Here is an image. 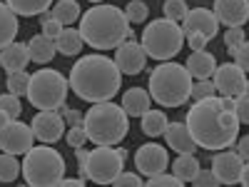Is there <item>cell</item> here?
Returning a JSON list of instances; mask_svg holds the SVG:
<instances>
[{"mask_svg": "<svg viewBox=\"0 0 249 187\" xmlns=\"http://www.w3.org/2000/svg\"><path fill=\"white\" fill-rule=\"evenodd\" d=\"M187 130H190L192 140L202 150H227L239 140V120L232 110H224L217 95L197 100L187 112Z\"/></svg>", "mask_w": 249, "mask_h": 187, "instance_id": "cell-1", "label": "cell"}, {"mask_svg": "<svg viewBox=\"0 0 249 187\" xmlns=\"http://www.w3.org/2000/svg\"><path fill=\"white\" fill-rule=\"evenodd\" d=\"M70 90L88 102H105L120 93L122 73L112 57L105 55H85L70 70Z\"/></svg>", "mask_w": 249, "mask_h": 187, "instance_id": "cell-2", "label": "cell"}, {"mask_svg": "<svg viewBox=\"0 0 249 187\" xmlns=\"http://www.w3.org/2000/svg\"><path fill=\"white\" fill-rule=\"evenodd\" d=\"M80 35L95 50H115L132 37V23L117 5H92L80 18Z\"/></svg>", "mask_w": 249, "mask_h": 187, "instance_id": "cell-3", "label": "cell"}, {"mask_svg": "<svg viewBox=\"0 0 249 187\" xmlns=\"http://www.w3.org/2000/svg\"><path fill=\"white\" fill-rule=\"evenodd\" d=\"M192 95V75L179 62L164 60L150 73V97L162 108H179Z\"/></svg>", "mask_w": 249, "mask_h": 187, "instance_id": "cell-4", "label": "cell"}, {"mask_svg": "<svg viewBox=\"0 0 249 187\" xmlns=\"http://www.w3.org/2000/svg\"><path fill=\"white\" fill-rule=\"evenodd\" d=\"M130 115L122 110V105L105 100V102H95L85 115V132L88 140L95 145H120L124 135L130 132Z\"/></svg>", "mask_w": 249, "mask_h": 187, "instance_id": "cell-5", "label": "cell"}, {"mask_svg": "<svg viewBox=\"0 0 249 187\" xmlns=\"http://www.w3.org/2000/svg\"><path fill=\"white\" fill-rule=\"evenodd\" d=\"M23 177L30 187H57L65 177V160L50 145H33L23 160Z\"/></svg>", "mask_w": 249, "mask_h": 187, "instance_id": "cell-6", "label": "cell"}, {"mask_svg": "<svg viewBox=\"0 0 249 187\" xmlns=\"http://www.w3.org/2000/svg\"><path fill=\"white\" fill-rule=\"evenodd\" d=\"M187 43L184 30L179 23L167 18H160V20H150L142 30V40L140 45L144 48L147 57L152 60H172L175 55H179L182 45Z\"/></svg>", "mask_w": 249, "mask_h": 187, "instance_id": "cell-7", "label": "cell"}, {"mask_svg": "<svg viewBox=\"0 0 249 187\" xmlns=\"http://www.w3.org/2000/svg\"><path fill=\"white\" fill-rule=\"evenodd\" d=\"M68 90H70V80H65V75L53 68H43L30 75L28 100L37 110H60L65 108Z\"/></svg>", "mask_w": 249, "mask_h": 187, "instance_id": "cell-8", "label": "cell"}, {"mask_svg": "<svg viewBox=\"0 0 249 187\" xmlns=\"http://www.w3.org/2000/svg\"><path fill=\"white\" fill-rule=\"evenodd\" d=\"M124 157L112 145H97L88 157V180L97 185H112L115 177L122 172Z\"/></svg>", "mask_w": 249, "mask_h": 187, "instance_id": "cell-9", "label": "cell"}, {"mask_svg": "<svg viewBox=\"0 0 249 187\" xmlns=\"http://www.w3.org/2000/svg\"><path fill=\"white\" fill-rule=\"evenodd\" d=\"M35 145L33 125H25L20 120H10L3 130H0V150L10 155H25Z\"/></svg>", "mask_w": 249, "mask_h": 187, "instance_id": "cell-10", "label": "cell"}, {"mask_svg": "<svg viewBox=\"0 0 249 187\" xmlns=\"http://www.w3.org/2000/svg\"><path fill=\"white\" fill-rule=\"evenodd\" d=\"M167 165H170V155L157 142L142 145V148H137V152H135V168L144 177H152V175L164 172V170H167Z\"/></svg>", "mask_w": 249, "mask_h": 187, "instance_id": "cell-11", "label": "cell"}, {"mask_svg": "<svg viewBox=\"0 0 249 187\" xmlns=\"http://www.w3.org/2000/svg\"><path fill=\"white\" fill-rule=\"evenodd\" d=\"M212 82H214L219 95L237 97L247 85V73L237 65V62H224V65H217V70L212 75Z\"/></svg>", "mask_w": 249, "mask_h": 187, "instance_id": "cell-12", "label": "cell"}, {"mask_svg": "<svg viewBox=\"0 0 249 187\" xmlns=\"http://www.w3.org/2000/svg\"><path fill=\"white\" fill-rule=\"evenodd\" d=\"M115 65L120 68L122 75H140L147 65V53L135 40H124L120 48H115Z\"/></svg>", "mask_w": 249, "mask_h": 187, "instance_id": "cell-13", "label": "cell"}, {"mask_svg": "<svg viewBox=\"0 0 249 187\" xmlns=\"http://www.w3.org/2000/svg\"><path fill=\"white\" fill-rule=\"evenodd\" d=\"M33 132H35V140L53 145L62 137V132H65V117L57 110H40L33 117Z\"/></svg>", "mask_w": 249, "mask_h": 187, "instance_id": "cell-14", "label": "cell"}, {"mask_svg": "<svg viewBox=\"0 0 249 187\" xmlns=\"http://www.w3.org/2000/svg\"><path fill=\"white\" fill-rule=\"evenodd\" d=\"M182 30H184V37L199 33V35L212 40L219 30V20L212 10H207V8H192V10H187V15L182 20Z\"/></svg>", "mask_w": 249, "mask_h": 187, "instance_id": "cell-15", "label": "cell"}, {"mask_svg": "<svg viewBox=\"0 0 249 187\" xmlns=\"http://www.w3.org/2000/svg\"><path fill=\"white\" fill-rule=\"evenodd\" d=\"M242 168H244V160L239 157V152L224 150L212 157V172L222 185H237L242 177Z\"/></svg>", "mask_w": 249, "mask_h": 187, "instance_id": "cell-16", "label": "cell"}, {"mask_svg": "<svg viewBox=\"0 0 249 187\" xmlns=\"http://www.w3.org/2000/svg\"><path fill=\"white\" fill-rule=\"evenodd\" d=\"M217 20L227 28H242L249 20V0H214Z\"/></svg>", "mask_w": 249, "mask_h": 187, "instance_id": "cell-17", "label": "cell"}, {"mask_svg": "<svg viewBox=\"0 0 249 187\" xmlns=\"http://www.w3.org/2000/svg\"><path fill=\"white\" fill-rule=\"evenodd\" d=\"M30 60V50L25 43H13L5 45L3 50H0V68H3L5 73H18V70H25Z\"/></svg>", "mask_w": 249, "mask_h": 187, "instance_id": "cell-18", "label": "cell"}, {"mask_svg": "<svg viewBox=\"0 0 249 187\" xmlns=\"http://www.w3.org/2000/svg\"><path fill=\"white\" fill-rule=\"evenodd\" d=\"M164 140H167V145L179 155H195V150H197V142L192 140L184 122H170L167 130H164Z\"/></svg>", "mask_w": 249, "mask_h": 187, "instance_id": "cell-19", "label": "cell"}, {"mask_svg": "<svg viewBox=\"0 0 249 187\" xmlns=\"http://www.w3.org/2000/svg\"><path fill=\"white\" fill-rule=\"evenodd\" d=\"M217 70V57L207 50H192V55L187 57V73L195 80H207L212 77Z\"/></svg>", "mask_w": 249, "mask_h": 187, "instance_id": "cell-20", "label": "cell"}, {"mask_svg": "<svg viewBox=\"0 0 249 187\" xmlns=\"http://www.w3.org/2000/svg\"><path fill=\"white\" fill-rule=\"evenodd\" d=\"M150 90H144V88H130V90H124V97H122V110L127 112L130 117H142L144 112L150 110Z\"/></svg>", "mask_w": 249, "mask_h": 187, "instance_id": "cell-21", "label": "cell"}, {"mask_svg": "<svg viewBox=\"0 0 249 187\" xmlns=\"http://www.w3.org/2000/svg\"><path fill=\"white\" fill-rule=\"evenodd\" d=\"M28 50H30V60L37 62V65H48V62L55 57L57 48H55V40H50L48 35H33L30 43H28Z\"/></svg>", "mask_w": 249, "mask_h": 187, "instance_id": "cell-22", "label": "cell"}, {"mask_svg": "<svg viewBox=\"0 0 249 187\" xmlns=\"http://www.w3.org/2000/svg\"><path fill=\"white\" fill-rule=\"evenodd\" d=\"M82 35H80V30L77 28H62V33L57 35V40H55V48H57V53L60 55H68V57H75V55H80V50H82Z\"/></svg>", "mask_w": 249, "mask_h": 187, "instance_id": "cell-23", "label": "cell"}, {"mask_svg": "<svg viewBox=\"0 0 249 187\" xmlns=\"http://www.w3.org/2000/svg\"><path fill=\"white\" fill-rule=\"evenodd\" d=\"M18 35V15L10 10L8 3H0V50L10 45Z\"/></svg>", "mask_w": 249, "mask_h": 187, "instance_id": "cell-24", "label": "cell"}, {"mask_svg": "<svg viewBox=\"0 0 249 187\" xmlns=\"http://www.w3.org/2000/svg\"><path fill=\"white\" fill-rule=\"evenodd\" d=\"M50 15L62 28H68V25H72V23L80 20V5L75 3V0H57V3L53 5V10H50Z\"/></svg>", "mask_w": 249, "mask_h": 187, "instance_id": "cell-25", "label": "cell"}, {"mask_svg": "<svg viewBox=\"0 0 249 187\" xmlns=\"http://www.w3.org/2000/svg\"><path fill=\"white\" fill-rule=\"evenodd\" d=\"M140 125H142V132L147 137H160V135H164V130H167L170 120H167V115H164L162 110H147L142 115Z\"/></svg>", "mask_w": 249, "mask_h": 187, "instance_id": "cell-26", "label": "cell"}, {"mask_svg": "<svg viewBox=\"0 0 249 187\" xmlns=\"http://www.w3.org/2000/svg\"><path fill=\"white\" fill-rule=\"evenodd\" d=\"M10 5V10L15 15H25V18H33V15H43L48 13V8L53 5V0H5Z\"/></svg>", "mask_w": 249, "mask_h": 187, "instance_id": "cell-27", "label": "cell"}, {"mask_svg": "<svg viewBox=\"0 0 249 187\" xmlns=\"http://www.w3.org/2000/svg\"><path fill=\"white\" fill-rule=\"evenodd\" d=\"M172 172L182 180V182H192L195 175L199 172V160L195 155H179L172 162Z\"/></svg>", "mask_w": 249, "mask_h": 187, "instance_id": "cell-28", "label": "cell"}, {"mask_svg": "<svg viewBox=\"0 0 249 187\" xmlns=\"http://www.w3.org/2000/svg\"><path fill=\"white\" fill-rule=\"evenodd\" d=\"M20 172H23V165L18 162V155H10V152L0 150V182L10 185V182L18 180Z\"/></svg>", "mask_w": 249, "mask_h": 187, "instance_id": "cell-29", "label": "cell"}, {"mask_svg": "<svg viewBox=\"0 0 249 187\" xmlns=\"http://www.w3.org/2000/svg\"><path fill=\"white\" fill-rule=\"evenodd\" d=\"M28 85H30V75L25 70H18V73H8V90L13 95H28Z\"/></svg>", "mask_w": 249, "mask_h": 187, "instance_id": "cell-30", "label": "cell"}, {"mask_svg": "<svg viewBox=\"0 0 249 187\" xmlns=\"http://www.w3.org/2000/svg\"><path fill=\"white\" fill-rule=\"evenodd\" d=\"M234 115L242 125H249V80H247L244 90L234 97Z\"/></svg>", "mask_w": 249, "mask_h": 187, "instance_id": "cell-31", "label": "cell"}, {"mask_svg": "<svg viewBox=\"0 0 249 187\" xmlns=\"http://www.w3.org/2000/svg\"><path fill=\"white\" fill-rule=\"evenodd\" d=\"M247 43V35H244V28H230L224 33V48L230 55H234L242 45Z\"/></svg>", "mask_w": 249, "mask_h": 187, "instance_id": "cell-32", "label": "cell"}, {"mask_svg": "<svg viewBox=\"0 0 249 187\" xmlns=\"http://www.w3.org/2000/svg\"><path fill=\"white\" fill-rule=\"evenodd\" d=\"M187 3L184 0H164V5H162V13L167 20H175V23H179V20H184L187 15Z\"/></svg>", "mask_w": 249, "mask_h": 187, "instance_id": "cell-33", "label": "cell"}, {"mask_svg": "<svg viewBox=\"0 0 249 187\" xmlns=\"http://www.w3.org/2000/svg\"><path fill=\"white\" fill-rule=\"evenodd\" d=\"M124 15H127L130 23H144V20L150 18V8L142 3V0H132V3H127V8H124Z\"/></svg>", "mask_w": 249, "mask_h": 187, "instance_id": "cell-34", "label": "cell"}, {"mask_svg": "<svg viewBox=\"0 0 249 187\" xmlns=\"http://www.w3.org/2000/svg\"><path fill=\"white\" fill-rule=\"evenodd\" d=\"M214 93H217V88H214L212 77H207V80L192 82V95H190V97L197 102V100H204V97H214Z\"/></svg>", "mask_w": 249, "mask_h": 187, "instance_id": "cell-35", "label": "cell"}, {"mask_svg": "<svg viewBox=\"0 0 249 187\" xmlns=\"http://www.w3.org/2000/svg\"><path fill=\"white\" fill-rule=\"evenodd\" d=\"M0 110L8 112L13 120H18V117H20V112H23V102H20V100H18V95H13V93L0 95Z\"/></svg>", "mask_w": 249, "mask_h": 187, "instance_id": "cell-36", "label": "cell"}, {"mask_svg": "<svg viewBox=\"0 0 249 187\" xmlns=\"http://www.w3.org/2000/svg\"><path fill=\"white\" fill-rule=\"evenodd\" d=\"M147 182V187H182L184 182L172 172V175H167V172H160V175H152V177H147L144 180Z\"/></svg>", "mask_w": 249, "mask_h": 187, "instance_id": "cell-37", "label": "cell"}, {"mask_svg": "<svg viewBox=\"0 0 249 187\" xmlns=\"http://www.w3.org/2000/svg\"><path fill=\"white\" fill-rule=\"evenodd\" d=\"M60 115L65 117V125L70 128H85V115L75 108H60Z\"/></svg>", "mask_w": 249, "mask_h": 187, "instance_id": "cell-38", "label": "cell"}, {"mask_svg": "<svg viewBox=\"0 0 249 187\" xmlns=\"http://www.w3.org/2000/svg\"><path fill=\"white\" fill-rule=\"evenodd\" d=\"M43 35H48L50 40H57V35L62 33V25L57 23V20H53V15L50 13H43Z\"/></svg>", "mask_w": 249, "mask_h": 187, "instance_id": "cell-39", "label": "cell"}, {"mask_svg": "<svg viewBox=\"0 0 249 187\" xmlns=\"http://www.w3.org/2000/svg\"><path fill=\"white\" fill-rule=\"evenodd\" d=\"M192 185H195V187H217V185H222V182L217 180V175H214L212 170H202V168H199V172L195 175Z\"/></svg>", "mask_w": 249, "mask_h": 187, "instance_id": "cell-40", "label": "cell"}, {"mask_svg": "<svg viewBox=\"0 0 249 187\" xmlns=\"http://www.w3.org/2000/svg\"><path fill=\"white\" fill-rule=\"evenodd\" d=\"M65 142L70 145L72 150H75V148H82V145L88 142V132H85V128H70V130H68Z\"/></svg>", "mask_w": 249, "mask_h": 187, "instance_id": "cell-41", "label": "cell"}, {"mask_svg": "<svg viewBox=\"0 0 249 187\" xmlns=\"http://www.w3.org/2000/svg\"><path fill=\"white\" fill-rule=\"evenodd\" d=\"M112 185H115V187H142L144 182H142L140 175H135V172H120Z\"/></svg>", "mask_w": 249, "mask_h": 187, "instance_id": "cell-42", "label": "cell"}, {"mask_svg": "<svg viewBox=\"0 0 249 187\" xmlns=\"http://www.w3.org/2000/svg\"><path fill=\"white\" fill-rule=\"evenodd\" d=\"M232 57H234V62H237L244 73H249V40H247V43H244Z\"/></svg>", "mask_w": 249, "mask_h": 187, "instance_id": "cell-43", "label": "cell"}, {"mask_svg": "<svg viewBox=\"0 0 249 187\" xmlns=\"http://www.w3.org/2000/svg\"><path fill=\"white\" fill-rule=\"evenodd\" d=\"M207 43H210V37H204V35H199V33L187 35V45H190L192 50H204V48H207Z\"/></svg>", "mask_w": 249, "mask_h": 187, "instance_id": "cell-44", "label": "cell"}, {"mask_svg": "<svg viewBox=\"0 0 249 187\" xmlns=\"http://www.w3.org/2000/svg\"><path fill=\"white\" fill-rule=\"evenodd\" d=\"M237 152L242 160H249V135H244L242 140H237Z\"/></svg>", "mask_w": 249, "mask_h": 187, "instance_id": "cell-45", "label": "cell"}, {"mask_svg": "<svg viewBox=\"0 0 249 187\" xmlns=\"http://www.w3.org/2000/svg\"><path fill=\"white\" fill-rule=\"evenodd\" d=\"M85 182H88V180H82V177H72V180L62 177V180L57 182V187H85Z\"/></svg>", "mask_w": 249, "mask_h": 187, "instance_id": "cell-46", "label": "cell"}, {"mask_svg": "<svg viewBox=\"0 0 249 187\" xmlns=\"http://www.w3.org/2000/svg\"><path fill=\"white\" fill-rule=\"evenodd\" d=\"M239 182H242L244 187H249V160H247V165L242 168V177H239Z\"/></svg>", "mask_w": 249, "mask_h": 187, "instance_id": "cell-47", "label": "cell"}, {"mask_svg": "<svg viewBox=\"0 0 249 187\" xmlns=\"http://www.w3.org/2000/svg\"><path fill=\"white\" fill-rule=\"evenodd\" d=\"M10 120H13V117H10L8 112H3V110H0V130H3V128H5V125L10 122Z\"/></svg>", "mask_w": 249, "mask_h": 187, "instance_id": "cell-48", "label": "cell"}, {"mask_svg": "<svg viewBox=\"0 0 249 187\" xmlns=\"http://www.w3.org/2000/svg\"><path fill=\"white\" fill-rule=\"evenodd\" d=\"M90 3H92V5H97V3H102V0H90Z\"/></svg>", "mask_w": 249, "mask_h": 187, "instance_id": "cell-49", "label": "cell"}]
</instances>
